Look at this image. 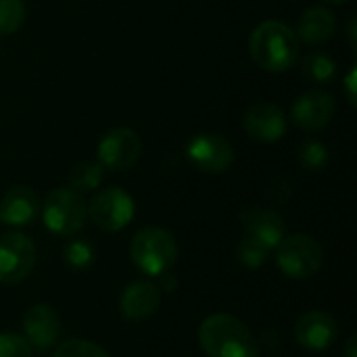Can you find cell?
Listing matches in <instances>:
<instances>
[{
    "label": "cell",
    "instance_id": "cell-27",
    "mask_svg": "<svg viewBox=\"0 0 357 357\" xmlns=\"http://www.w3.org/2000/svg\"><path fill=\"white\" fill-rule=\"evenodd\" d=\"M174 289H176V278L169 272L161 274V287H159V291L161 293H174Z\"/></svg>",
    "mask_w": 357,
    "mask_h": 357
},
{
    "label": "cell",
    "instance_id": "cell-16",
    "mask_svg": "<svg viewBox=\"0 0 357 357\" xmlns=\"http://www.w3.org/2000/svg\"><path fill=\"white\" fill-rule=\"evenodd\" d=\"M40 213V199L27 186L10 188L0 201V222L13 228L31 224Z\"/></svg>",
    "mask_w": 357,
    "mask_h": 357
},
{
    "label": "cell",
    "instance_id": "cell-20",
    "mask_svg": "<svg viewBox=\"0 0 357 357\" xmlns=\"http://www.w3.org/2000/svg\"><path fill=\"white\" fill-rule=\"evenodd\" d=\"M270 249L268 247H264V245H259L257 241H253V238H249L247 234L238 241V245H236V259L243 264V266H247V268H251V270H255V268H261L268 259H270Z\"/></svg>",
    "mask_w": 357,
    "mask_h": 357
},
{
    "label": "cell",
    "instance_id": "cell-7",
    "mask_svg": "<svg viewBox=\"0 0 357 357\" xmlns=\"http://www.w3.org/2000/svg\"><path fill=\"white\" fill-rule=\"evenodd\" d=\"M88 215L100 230L119 232L134 220V201L121 188H105L92 197Z\"/></svg>",
    "mask_w": 357,
    "mask_h": 357
},
{
    "label": "cell",
    "instance_id": "cell-11",
    "mask_svg": "<svg viewBox=\"0 0 357 357\" xmlns=\"http://www.w3.org/2000/svg\"><path fill=\"white\" fill-rule=\"evenodd\" d=\"M243 126L249 138L264 142V144H272V142H278L287 134L289 121L282 109H278L276 105L255 102L245 111Z\"/></svg>",
    "mask_w": 357,
    "mask_h": 357
},
{
    "label": "cell",
    "instance_id": "cell-5",
    "mask_svg": "<svg viewBox=\"0 0 357 357\" xmlns=\"http://www.w3.org/2000/svg\"><path fill=\"white\" fill-rule=\"evenodd\" d=\"M276 264L284 276L293 280H307L320 272L324 264V249L310 234H291L278 243Z\"/></svg>",
    "mask_w": 357,
    "mask_h": 357
},
{
    "label": "cell",
    "instance_id": "cell-6",
    "mask_svg": "<svg viewBox=\"0 0 357 357\" xmlns=\"http://www.w3.org/2000/svg\"><path fill=\"white\" fill-rule=\"evenodd\" d=\"M36 266V245L21 232L0 236V284L23 282Z\"/></svg>",
    "mask_w": 357,
    "mask_h": 357
},
{
    "label": "cell",
    "instance_id": "cell-26",
    "mask_svg": "<svg viewBox=\"0 0 357 357\" xmlns=\"http://www.w3.org/2000/svg\"><path fill=\"white\" fill-rule=\"evenodd\" d=\"M345 90H347V100L351 107H356V67L347 73L345 77Z\"/></svg>",
    "mask_w": 357,
    "mask_h": 357
},
{
    "label": "cell",
    "instance_id": "cell-28",
    "mask_svg": "<svg viewBox=\"0 0 357 357\" xmlns=\"http://www.w3.org/2000/svg\"><path fill=\"white\" fill-rule=\"evenodd\" d=\"M345 356L347 357H357V337H349L347 345H345Z\"/></svg>",
    "mask_w": 357,
    "mask_h": 357
},
{
    "label": "cell",
    "instance_id": "cell-1",
    "mask_svg": "<svg viewBox=\"0 0 357 357\" xmlns=\"http://www.w3.org/2000/svg\"><path fill=\"white\" fill-rule=\"evenodd\" d=\"M249 52L264 71L282 73L299 59V38L287 23L268 19L253 29Z\"/></svg>",
    "mask_w": 357,
    "mask_h": 357
},
{
    "label": "cell",
    "instance_id": "cell-17",
    "mask_svg": "<svg viewBox=\"0 0 357 357\" xmlns=\"http://www.w3.org/2000/svg\"><path fill=\"white\" fill-rule=\"evenodd\" d=\"M337 31V19L335 15L324 6H312L307 8L297 25V38L307 44H324L328 42Z\"/></svg>",
    "mask_w": 357,
    "mask_h": 357
},
{
    "label": "cell",
    "instance_id": "cell-4",
    "mask_svg": "<svg viewBox=\"0 0 357 357\" xmlns=\"http://www.w3.org/2000/svg\"><path fill=\"white\" fill-rule=\"evenodd\" d=\"M44 226L59 236L77 234L88 218V203L73 188H54L40 205Z\"/></svg>",
    "mask_w": 357,
    "mask_h": 357
},
{
    "label": "cell",
    "instance_id": "cell-9",
    "mask_svg": "<svg viewBox=\"0 0 357 357\" xmlns=\"http://www.w3.org/2000/svg\"><path fill=\"white\" fill-rule=\"evenodd\" d=\"M186 157L201 172L222 174V172L230 169V165L234 163V149L220 134L201 132L188 140Z\"/></svg>",
    "mask_w": 357,
    "mask_h": 357
},
{
    "label": "cell",
    "instance_id": "cell-15",
    "mask_svg": "<svg viewBox=\"0 0 357 357\" xmlns=\"http://www.w3.org/2000/svg\"><path fill=\"white\" fill-rule=\"evenodd\" d=\"M241 220L245 226V234L257 241L259 245L268 247L270 251L276 249L278 243L284 238V220L272 209H264V207L247 209L241 213Z\"/></svg>",
    "mask_w": 357,
    "mask_h": 357
},
{
    "label": "cell",
    "instance_id": "cell-23",
    "mask_svg": "<svg viewBox=\"0 0 357 357\" xmlns=\"http://www.w3.org/2000/svg\"><path fill=\"white\" fill-rule=\"evenodd\" d=\"M52 357H111L100 345L86 339H71L56 347Z\"/></svg>",
    "mask_w": 357,
    "mask_h": 357
},
{
    "label": "cell",
    "instance_id": "cell-18",
    "mask_svg": "<svg viewBox=\"0 0 357 357\" xmlns=\"http://www.w3.org/2000/svg\"><path fill=\"white\" fill-rule=\"evenodd\" d=\"M102 174H105V167L98 161H82L69 174V188H73L79 195L92 192L100 186Z\"/></svg>",
    "mask_w": 357,
    "mask_h": 357
},
{
    "label": "cell",
    "instance_id": "cell-30",
    "mask_svg": "<svg viewBox=\"0 0 357 357\" xmlns=\"http://www.w3.org/2000/svg\"><path fill=\"white\" fill-rule=\"evenodd\" d=\"M324 2H328V4H345L347 0H324Z\"/></svg>",
    "mask_w": 357,
    "mask_h": 357
},
{
    "label": "cell",
    "instance_id": "cell-10",
    "mask_svg": "<svg viewBox=\"0 0 357 357\" xmlns=\"http://www.w3.org/2000/svg\"><path fill=\"white\" fill-rule=\"evenodd\" d=\"M335 113H337V102L328 92L307 90L293 102L291 119L297 128L305 132H318L333 121Z\"/></svg>",
    "mask_w": 357,
    "mask_h": 357
},
{
    "label": "cell",
    "instance_id": "cell-13",
    "mask_svg": "<svg viewBox=\"0 0 357 357\" xmlns=\"http://www.w3.org/2000/svg\"><path fill=\"white\" fill-rule=\"evenodd\" d=\"M59 335L61 320L50 305L38 303L23 314V339L31 345V349H50L56 343Z\"/></svg>",
    "mask_w": 357,
    "mask_h": 357
},
{
    "label": "cell",
    "instance_id": "cell-25",
    "mask_svg": "<svg viewBox=\"0 0 357 357\" xmlns=\"http://www.w3.org/2000/svg\"><path fill=\"white\" fill-rule=\"evenodd\" d=\"M0 357H33L31 345L15 335V333H2L0 335Z\"/></svg>",
    "mask_w": 357,
    "mask_h": 357
},
{
    "label": "cell",
    "instance_id": "cell-22",
    "mask_svg": "<svg viewBox=\"0 0 357 357\" xmlns=\"http://www.w3.org/2000/svg\"><path fill=\"white\" fill-rule=\"evenodd\" d=\"M299 163L307 172H322L328 165V149L320 140H305L299 146Z\"/></svg>",
    "mask_w": 357,
    "mask_h": 357
},
{
    "label": "cell",
    "instance_id": "cell-29",
    "mask_svg": "<svg viewBox=\"0 0 357 357\" xmlns=\"http://www.w3.org/2000/svg\"><path fill=\"white\" fill-rule=\"evenodd\" d=\"M356 17H351V21H349V29H347V36H349V42H351V48H356Z\"/></svg>",
    "mask_w": 357,
    "mask_h": 357
},
{
    "label": "cell",
    "instance_id": "cell-3",
    "mask_svg": "<svg viewBox=\"0 0 357 357\" xmlns=\"http://www.w3.org/2000/svg\"><path fill=\"white\" fill-rule=\"evenodd\" d=\"M130 257L144 276H161L174 268L178 259V245L167 230L146 226L134 234Z\"/></svg>",
    "mask_w": 357,
    "mask_h": 357
},
{
    "label": "cell",
    "instance_id": "cell-8",
    "mask_svg": "<svg viewBox=\"0 0 357 357\" xmlns=\"http://www.w3.org/2000/svg\"><path fill=\"white\" fill-rule=\"evenodd\" d=\"M140 153L142 142L132 128H113L98 142V163L111 172H126L134 167Z\"/></svg>",
    "mask_w": 357,
    "mask_h": 357
},
{
    "label": "cell",
    "instance_id": "cell-24",
    "mask_svg": "<svg viewBox=\"0 0 357 357\" xmlns=\"http://www.w3.org/2000/svg\"><path fill=\"white\" fill-rule=\"evenodd\" d=\"M63 257H65V264L69 268L82 270L94 261V247L88 241H71V243H67Z\"/></svg>",
    "mask_w": 357,
    "mask_h": 357
},
{
    "label": "cell",
    "instance_id": "cell-21",
    "mask_svg": "<svg viewBox=\"0 0 357 357\" xmlns=\"http://www.w3.org/2000/svg\"><path fill=\"white\" fill-rule=\"evenodd\" d=\"M27 8L23 0H0V36L15 33L25 21Z\"/></svg>",
    "mask_w": 357,
    "mask_h": 357
},
{
    "label": "cell",
    "instance_id": "cell-12",
    "mask_svg": "<svg viewBox=\"0 0 357 357\" xmlns=\"http://www.w3.org/2000/svg\"><path fill=\"white\" fill-rule=\"evenodd\" d=\"M339 337L337 320L326 312H307L295 324V339L303 349L310 351H324L335 345Z\"/></svg>",
    "mask_w": 357,
    "mask_h": 357
},
{
    "label": "cell",
    "instance_id": "cell-2",
    "mask_svg": "<svg viewBox=\"0 0 357 357\" xmlns=\"http://www.w3.org/2000/svg\"><path fill=\"white\" fill-rule=\"evenodd\" d=\"M199 345L207 357H259L253 333L230 314L205 318L199 328Z\"/></svg>",
    "mask_w": 357,
    "mask_h": 357
},
{
    "label": "cell",
    "instance_id": "cell-14",
    "mask_svg": "<svg viewBox=\"0 0 357 357\" xmlns=\"http://www.w3.org/2000/svg\"><path fill=\"white\" fill-rule=\"evenodd\" d=\"M161 305V291L151 280H136L121 291L119 312L128 320H146Z\"/></svg>",
    "mask_w": 357,
    "mask_h": 357
},
{
    "label": "cell",
    "instance_id": "cell-19",
    "mask_svg": "<svg viewBox=\"0 0 357 357\" xmlns=\"http://www.w3.org/2000/svg\"><path fill=\"white\" fill-rule=\"evenodd\" d=\"M301 69H303V75L316 84H326L335 77L337 73V63L328 56V54H322V52H312L303 59L301 63Z\"/></svg>",
    "mask_w": 357,
    "mask_h": 357
}]
</instances>
